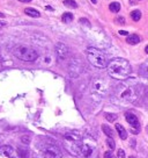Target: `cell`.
<instances>
[{"mask_svg": "<svg viewBox=\"0 0 148 158\" xmlns=\"http://www.w3.org/2000/svg\"><path fill=\"white\" fill-rule=\"evenodd\" d=\"M82 139L84 137L79 131H69L64 136V145L71 155L80 156Z\"/></svg>", "mask_w": 148, "mask_h": 158, "instance_id": "obj_2", "label": "cell"}, {"mask_svg": "<svg viewBox=\"0 0 148 158\" xmlns=\"http://www.w3.org/2000/svg\"><path fill=\"white\" fill-rule=\"evenodd\" d=\"M80 23H82V25L85 23V26H88V27L90 26V22H89L87 19H84V18H81V19H80Z\"/></svg>", "mask_w": 148, "mask_h": 158, "instance_id": "obj_28", "label": "cell"}, {"mask_svg": "<svg viewBox=\"0 0 148 158\" xmlns=\"http://www.w3.org/2000/svg\"><path fill=\"white\" fill-rule=\"evenodd\" d=\"M125 119H126L127 123H128L132 128L134 127L136 130H139V128H140V123H139L138 117H136L133 113H125Z\"/></svg>", "mask_w": 148, "mask_h": 158, "instance_id": "obj_12", "label": "cell"}, {"mask_svg": "<svg viewBox=\"0 0 148 158\" xmlns=\"http://www.w3.org/2000/svg\"><path fill=\"white\" fill-rule=\"evenodd\" d=\"M13 54L16 58L21 59V60H24V62H34L38 58V52L30 48V47H27V45H18L14 48L13 50Z\"/></svg>", "mask_w": 148, "mask_h": 158, "instance_id": "obj_4", "label": "cell"}, {"mask_svg": "<svg viewBox=\"0 0 148 158\" xmlns=\"http://www.w3.org/2000/svg\"><path fill=\"white\" fill-rule=\"evenodd\" d=\"M62 21L64 22H71L72 20H73V14L72 13H69V12H66V13H64L62 14Z\"/></svg>", "mask_w": 148, "mask_h": 158, "instance_id": "obj_21", "label": "cell"}, {"mask_svg": "<svg viewBox=\"0 0 148 158\" xmlns=\"http://www.w3.org/2000/svg\"><path fill=\"white\" fill-rule=\"evenodd\" d=\"M4 16H5V15H4L3 13H0V18H4Z\"/></svg>", "mask_w": 148, "mask_h": 158, "instance_id": "obj_35", "label": "cell"}, {"mask_svg": "<svg viewBox=\"0 0 148 158\" xmlns=\"http://www.w3.org/2000/svg\"><path fill=\"white\" fill-rule=\"evenodd\" d=\"M64 5L66 7H69V8H77L78 7V4L74 1V0H64Z\"/></svg>", "mask_w": 148, "mask_h": 158, "instance_id": "obj_20", "label": "cell"}, {"mask_svg": "<svg viewBox=\"0 0 148 158\" xmlns=\"http://www.w3.org/2000/svg\"><path fill=\"white\" fill-rule=\"evenodd\" d=\"M38 146H39L44 158H61L62 157L60 148L57 144H54L52 141L42 142Z\"/></svg>", "mask_w": 148, "mask_h": 158, "instance_id": "obj_7", "label": "cell"}, {"mask_svg": "<svg viewBox=\"0 0 148 158\" xmlns=\"http://www.w3.org/2000/svg\"><path fill=\"white\" fill-rule=\"evenodd\" d=\"M117 23H119V25H125V19L123 18V16H118V18H116V20H115Z\"/></svg>", "mask_w": 148, "mask_h": 158, "instance_id": "obj_27", "label": "cell"}, {"mask_svg": "<svg viewBox=\"0 0 148 158\" xmlns=\"http://www.w3.org/2000/svg\"><path fill=\"white\" fill-rule=\"evenodd\" d=\"M119 34L123 35V36H128V33L126 30H119Z\"/></svg>", "mask_w": 148, "mask_h": 158, "instance_id": "obj_30", "label": "cell"}, {"mask_svg": "<svg viewBox=\"0 0 148 158\" xmlns=\"http://www.w3.org/2000/svg\"><path fill=\"white\" fill-rule=\"evenodd\" d=\"M145 51H146V54H148V45L145 48Z\"/></svg>", "mask_w": 148, "mask_h": 158, "instance_id": "obj_34", "label": "cell"}, {"mask_svg": "<svg viewBox=\"0 0 148 158\" xmlns=\"http://www.w3.org/2000/svg\"><path fill=\"white\" fill-rule=\"evenodd\" d=\"M116 95L118 99L126 101V102H133L136 99V91L133 85L130 84H122L116 90Z\"/></svg>", "mask_w": 148, "mask_h": 158, "instance_id": "obj_5", "label": "cell"}, {"mask_svg": "<svg viewBox=\"0 0 148 158\" xmlns=\"http://www.w3.org/2000/svg\"><path fill=\"white\" fill-rule=\"evenodd\" d=\"M21 142L23 144H29L30 143V137L29 136H22L21 137Z\"/></svg>", "mask_w": 148, "mask_h": 158, "instance_id": "obj_25", "label": "cell"}, {"mask_svg": "<svg viewBox=\"0 0 148 158\" xmlns=\"http://www.w3.org/2000/svg\"><path fill=\"white\" fill-rule=\"evenodd\" d=\"M141 70H142V71H143V73H145L147 77H148V62H146V63H145V64L141 66Z\"/></svg>", "mask_w": 148, "mask_h": 158, "instance_id": "obj_24", "label": "cell"}, {"mask_svg": "<svg viewBox=\"0 0 148 158\" xmlns=\"http://www.w3.org/2000/svg\"><path fill=\"white\" fill-rule=\"evenodd\" d=\"M92 92L94 94H97L100 97H103L107 92V83L104 82V79L96 78L92 83Z\"/></svg>", "mask_w": 148, "mask_h": 158, "instance_id": "obj_8", "label": "cell"}, {"mask_svg": "<svg viewBox=\"0 0 148 158\" xmlns=\"http://www.w3.org/2000/svg\"><path fill=\"white\" fill-rule=\"evenodd\" d=\"M102 130H103V133H104L108 137H111V138H112V136H113V131H112V129H111L109 126L103 124V126H102Z\"/></svg>", "mask_w": 148, "mask_h": 158, "instance_id": "obj_19", "label": "cell"}, {"mask_svg": "<svg viewBox=\"0 0 148 158\" xmlns=\"http://www.w3.org/2000/svg\"><path fill=\"white\" fill-rule=\"evenodd\" d=\"M5 25H6V23H5V22H0V28H3V27H4V26H5Z\"/></svg>", "mask_w": 148, "mask_h": 158, "instance_id": "obj_32", "label": "cell"}, {"mask_svg": "<svg viewBox=\"0 0 148 158\" xmlns=\"http://www.w3.org/2000/svg\"><path fill=\"white\" fill-rule=\"evenodd\" d=\"M107 144L109 145L110 149H115V146H116V143H115L113 138H111V137H108V138H107Z\"/></svg>", "mask_w": 148, "mask_h": 158, "instance_id": "obj_23", "label": "cell"}, {"mask_svg": "<svg viewBox=\"0 0 148 158\" xmlns=\"http://www.w3.org/2000/svg\"><path fill=\"white\" fill-rule=\"evenodd\" d=\"M86 55H87V58L89 60V63L97 67V69H104L108 66V59H107V56L104 55V52H102L101 50L94 48V47H89L87 48L86 50Z\"/></svg>", "mask_w": 148, "mask_h": 158, "instance_id": "obj_3", "label": "cell"}, {"mask_svg": "<svg viewBox=\"0 0 148 158\" xmlns=\"http://www.w3.org/2000/svg\"><path fill=\"white\" fill-rule=\"evenodd\" d=\"M18 158H29V150L23 146H19L18 148Z\"/></svg>", "mask_w": 148, "mask_h": 158, "instance_id": "obj_15", "label": "cell"}, {"mask_svg": "<svg viewBox=\"0 0 148 158\" xmlns=\"http://www.w3.org/2000/svg\"><path fill=\"white\" fill-rule=\"evenodd\" d=\"M104 158H115V156H113V153L111 151H107L104 153Z\"/></svg>", "mask_w": 148, "mask_h": 158, "instance_id": "obj_29", "label": "cell"}, {"mask_svg": "<svg viewBox=\"0 0 148 158\" xmlns=\"http://www.w3.org/2000/svg\"><path fill=\"white\" fill-rule=\"evenodd\" d=\"M56 54H57V56H58V58H59L60 60H64V59H66V58L68 57V55H69V49H68V47H67L66 44H64V43H57V44H56Z\"/></svg>", "mask_w": 148, "mask_h": 158, "instance_id": "obj_10", "label": "cell"}, {"mask_svg": "<svg viewBox=\"0 0 148 158\" xmlns=\"http://www.w3.org/2000/svg\"><path fill=\"white\" fill-rule=\"evenodd\" d=\"M117 158H125V151L123 149H119L117 151Z\"/></svg>", "mask_w": 148, "mask_h": 158, "instance_id": "obj_26", "label": "cell"}, {"mask_svg": "<svg viewBox=\"0 0 148 158\" xmlns=\"http://www.w3.org/2000/svg\"><path fill=\"white\" fill-rule=\"evenodd\" d=\"M109 10L112 12V13H118L120 11V4L117 3V1H113L109 5Z\"/></svg>", "mask_w": 148, "mask_h": 158, "instance_id": "obj_17", "label": "cell"}, {"mask_svg": "<svg viewBox=\"0 0 148 158\" xmlns=\"http://www.w3.org/2000/svg\"><path fill=\"white\" fill-rule=\"evenodd\" d=\"M90 1H92L93 4H97V0H90Z\"/></svg>", "mask_w": 148, "mask_h": 158, "instance_id": "obj_33", "label": "cell"}, {"mask_svg": "<svg viewBox=\"0 0 148 158\" xmlns=\"http://www.w3.org/2000/svg\"><path fill=\"white\" fill-rule=\"evenodd\" d=\"M128 158H134V157H133V156H130V157H128Z\"/></svg>", "mask_w": 148, "mask_h": 158, "instance_id": "obj_36", "label": "cell"}, {"mask_svg": "<svg viewBox=\"0 0 148 158\" xmlns=\"http://www.w3.org/2000/svg\"><path fill=\"white\" fill-rule=\"evenodd\" d=\"M105 119L109 121V122H115L117 120V115L116 114H112V113H105Z\"/></svg>", "mask_w": 148, "mask_h": 158, "instance_id": "obj_22", "label": "cell"}, {"mask_svg": "<svg viewBox=\"0 0 148 158\" xmlns=\"http://www.w3.org/2000/svg\"><path fill=\"white\" fill-rule=\"evenodd\" d=\"M140 37L136 35V34H132V35H128L127 36V38H126V42L128 43V44H131V45H134V44H138V43H140Z\"/></svg>", "mask_w": 148, "mask_h": 158, "instance_id": "obj_14", "label": "cell"}, {"mask_svg": "<svg viewBox=\"0 0 148 158\" xmlns=\"http://www.w3.org/2000/svg\"><path fill=\"white\" fill-rule=\"evenodd\" d=\"M68 72H69V76L73 77V78L78 77L82 72V65H81L80 60L72 59L69 62V65H68Z\"/></svg>", "mask_w": 148, "mask_h": 158, "instance_id": "obj_9", "label": "cell"}, {"mask_svg": "<svg viewBox=\"0 0 148 158\" xmlns=\"http://www.w3.org/2000/svg\"><path fill=\"white\" fill-rule=\"evenodd\" d=\"M131 19L133 21H139L141 19V12L139 10H134L131 12Z\"/></svg>", "mask_w": 148, "mask_h": 158, "instance_id": "obj_18", "label": "cell"}, {"mask_svg": "<svg viewBox=\"0 0 148 158\" xmlns=\"http://www.w3.org/2000/svg\"><path fill=\"white\" fill-rule=\"evenodd\" d=\"M0 158H16L14 149L10 145H1L0 146Z\"/></svg>", "mask_w": 148, "mask_h": 158, "instance_id": "obj_11", "label": "cell"}, {"mask_svg": "<svg viewBox=\"0 0 148 158\" xmlns=\"http://www.w3.org/2000/svg\"><path fill=\"white\" fill-rule=\"evenodd\" d=\"M24 13H26L27 15L31 16V18H39V15H41V13H39L37 10H35V8H31V7H28V8H26V10H24Z\"/></svg>", "mask_w": 148, "mask_h": 158, "instance_id": "obj_16", "label": "cell"}, {"mask_svg": "<svg viewBox=\"0 0 148 158\" xmlns=\"http://www.w3.org/2000/svg\"><path fill=\"white\" fill-rule=\"evenodd\" d=\"M108 73L111 78L117 79V80H125L131 74V65L128 60L124 58H113L109 62L108 66Z\"/></svg>", "mask_w": 148, "mask_h": 158, "instance_id": "obj_1", "label": "cell"}, {"mask_svg": "<svg viewBox=\"0 0 148 158\" xmlns=\"http://www.w3.org/2000/svg\"><path fill=\"white\" fill-rule=\"evenodd\" d=\"M19 1H21V3H30L31 0H19Z\"/></svg>", "mask_w": 148, "mask_h": 158, "instance_id": "obj_31", "label": "cell"}, {"mask_svg": "<svg viewBox=\"0 0 148 158\" xmlns=\"http://www.w3.org/2000/svg\"><path fill=\"white\" fill-rule=\"evenodd\" d=\"M116 130H117V133H118V135H119V137L122 138V139H126L127 138V131H126V129L122 126V124H119V123H116Z\"/></svg>", "mask_w": 148, "mask_h": 158, "instance_id": "obj_13", "label": "cell"}, {"mask_svg": "<svg viewBox=\"0 0 148 158\" xmlns=\"http://www.w3.org/2000/svg\"><path fill=\"white\" fill-rule=\"evenodd\" d=\"M80 156L82 158H97L98 157L96 142L92 137H86L82 139Z\"/></svg>", "mask_w": 148, "mask_h": 158, "instance_id": "obj_6", "label": "cell"}]
</instances>
